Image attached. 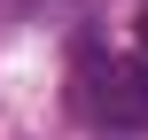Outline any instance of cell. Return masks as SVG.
<instances>
[{
    "label": "cell",
    "instance_id": "obj_1",
    "mask_svg": "<svg viewBox=\"0 0 148 140\" xmlns=\"http://www.w3.org/2000/svg\"><path fill=\"white\" fill-rule=\"evenodd\" d=\"M94 109L109 125H148V62H101L94 70Z\"/></svg>",
    "mask_w": 148,
    "mask_h": 140
},
{
    "label": "cell",
    "instance_id": "obj_2",
    "mask_svg": "<svg viewBox=\"0 0 148 140\" xmlns=\"http://www.w3.org/2000/svg\"><path fill=\"white\" fill-rule=\"evenodd\" d=\"M140 62H148V8H140Z\"/></svg>",
    "mask_w": 148,
    "mask_h": 140
}]
</instances>
